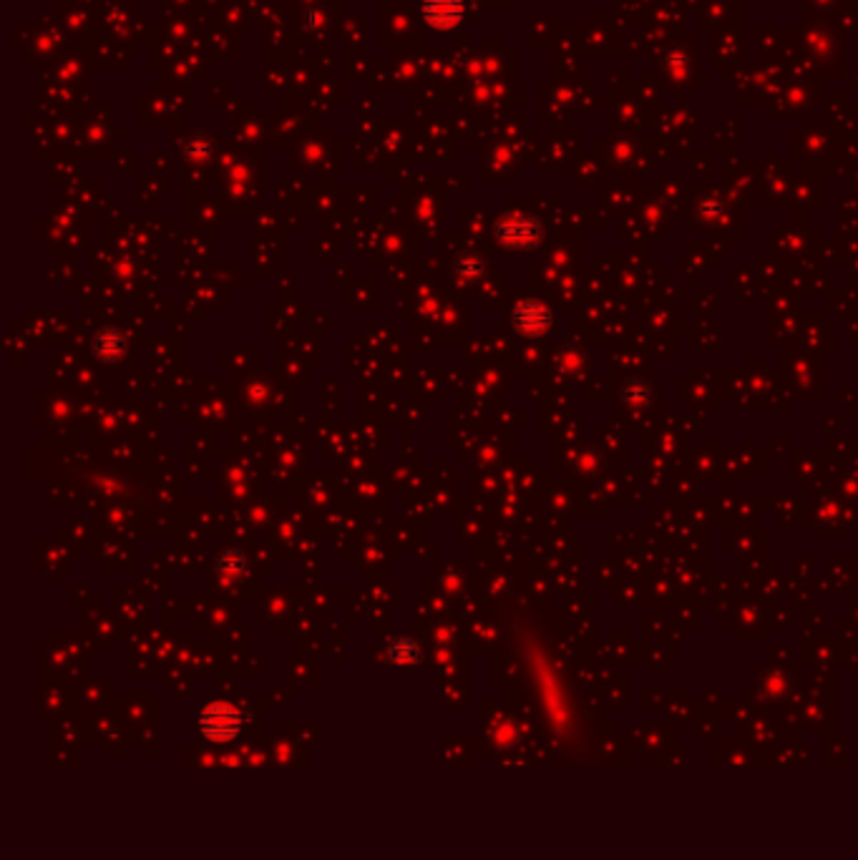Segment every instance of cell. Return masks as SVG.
Here are the masks:
<instances>
[{"label":"cell","instance_id":"7a4b0ae2","mask_svg":"<svg viewBox=\"0 0 858 860\" xmlns=\"http://www.w3.org/2000/svg\"><path fill=\"white\" fill-rule=\"evenodd\" d=\"M464 5L461 0H429L426 3V15L433 25L438 28H451L461 21Z\"/></svg>","mask_w":858,"mask_h":860},{"label":"cell","instance_id":"6da1fadb","mask_svg":"<svg viewBox=\"0 0 858 860\" xmlns=\"http://www.w3.org/2000/svg\"><path fill=\"white\" fill-rule=\"evenodd\" d=\"M199 727L204 730L207 737H214V740H227V737H232L237 732V717L232 714V710H227V707H214V710H209L204 714V723H199Z\"/></svg>","mask_w":858,"mask_h":860}]
</instances>
